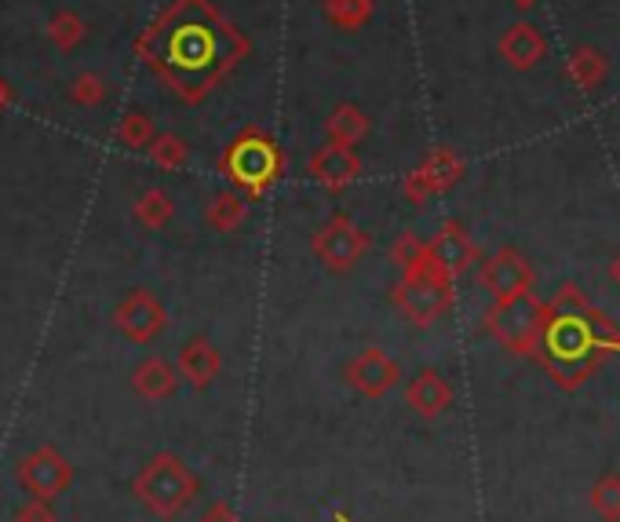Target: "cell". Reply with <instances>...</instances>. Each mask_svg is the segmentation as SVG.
Returning a JSON list of instances; mask_svg holds the SVG:
<instances>
[{
  "instance_id": "6da1fadb",
  "label": "cell",
  "mask_w": 620,
  "mask_h": 522,
  "mask_svg": "<svg viewBox=\"0 0 620 522\" xmlns=\"http://www.w3.org/2000/svg\"><path fill=\"white\" fill-rule=\"evenodd\" d=\"M248 48V37L212 0H171L135 41L140 59L190 107L201 103Z\"/></svg>"
},
{
  "instance_id": "7a4b0ae2",
  "label": "cell",
  "mask_w": 620,
  "mask_h": 522,
  "mask_svg": "<svg viewBox=\"0 0 620 522\" xmlns=\"http://www.w3.org/2000/svg\"><path fill=\"white\" fill-rule=\"evenodd\" d=\"M613 351H620V329L599 308H591L580 286H562L547 303L544 336L533 358L562 391H577Z\"/></svg>"
},
{
  "instance_id": "3957f363",
  "label": "cell",
  "mask_w": 620,
  "mask_h": 522,
  "mask_svg": "<svg viewBox=\"0 0 620 522\" xmlns=\"http://www.w3.org/2000/svg\"><path fill=\"white\" fill-rule=\"evenodd\" d=\"M281 173H285V151L267 132L256 129V124H248V129L220 154V176L248 201H256L267 195V190H274Z\"/></svg>"
},
{
  "instance_id": "277c9868",
  "label": "cell",
  "mask_w": 620,
  "mask_h": 522,
  "mask_svg": "<svg viewBox=\"0 0 620 522\" xmlns=\"http://www.w3.org/2000/svg\"><path fill=\"white\" fill-rule=\"evenodd\" d=\"M198 490H201V479L193 475V468L179 457V453H168V449L154 453V457L140 468V475L132 479L135 501L160 522L179 519L193 504Z\"/></svg>"
},
{
  "instance_id": "5b68a950",
  "label": "cell",
  "mask_w": 620,
  "mask_h": 522,
  "mask_svg": "<svg viewBox=\"0 0 620 522\" xmlns=\"http://www.w3.org/2000/svg\"><path fill=\"white\" fill-rule=\"evenodd\" d=\"M544 318H547V303L536 300L530 289L508 300H492V308L481 318V329H486L503 351L533 358L544 336Z\"/></svg>"
},
{
  "instance_id": "8992f818",
  "label": "cell",
  "mask_w": 620,
  "mask_h": 522,
  "mask_svg": "<svg viewBox=\"0 0 620 522\" xmlns=\"http://www.w3.org/2000/svg\"><path fill=\"white\" fill-rule=\"evenodd\" d=\"M453 278L442 275L439 267L431 264L428 256L420 259V264H412L409 270H401L398 286L390 289V300H395V308L409 318L412 325L428 329L439 322L442 314H450L453 308Z\"/></svg>"
},
{
  "instance_id": "52a82bcc",
  "label": "cell",
  "mask_w": 620,
  "mask_h": 522,
  "mask_svg": "<svg viewBox=\"0 0 620 522\" xmlns=\"http://www.w3.org/2000/svg\"><path fill=\"white\" fill-rule=\"evenodd\" d=\"M373 248V237L362 231L351 215H332L329 223H321L314 237H310V253L332 275H347L365 259V253Z\"/></svg>"
},
{
  "instance_id": "ba28073f",
  "label": "cell",
  "mask_w": 620,
  "mask_h": 522,
  "mask_svg": "<svg viewBox=\"0 0 620 522\" xmlns=\"http://www.w3.org/2000/svg\"><path fill=\"white\" fill-rule=\"evenodd\" d=\"M15 479L26 497H41V501H55L74 486V464L63 457L55 446H41L26 453L15 468Z\"/></svg>"
},
{
  "instance_id": "9c48e42d",
  "label": "cell",
  "mask_w": 620,
  "mask_h": 522,
  "mask_svg": "<svg viewBox=\"0 0 620 522\" xmlns=\"http://www.w3.org/2000/svg\"><path fill=\"white\" fill-rule=\"evenodd\" d=\"M461 179H464V157L450 151V146H439V151H431L406 179H401V195H406L412 206H423L428 198L445 195V190L456 187Z\"/></svg>"
},
{
  "instance_id": "30bf717a",
  "label": "cell",
  "mask_w": 620,
  "mask_h": 522,
  "mask_svg": "<svg viewBox=\"0 0 620 522\" xmlns=\"http://www.w3.org/2000/svg\"><path fill=\"white\" fill-rule=\"evenodd\" d=\"M113 325H118L132 344H151V340H157L168 329V311L154 292L135 289L118 303V311H113Z\"/></svg>"
},
{
  "instance_id": "8fae6325",
  "label": "cell",
  "mask_w": 620,
  "mask_h": 522,
  "mask_svg": "<svg viewBox=\"0 0 620 522\" xmlns=\"http://www.w3.org/2000/svg\"><path fill=\"white\" fill-rule=\"evenodd\" d=\"M533 278L536 275H533L530 259H525L519 248H497L478 270L481 289H486L492 300H508V297H519V292H530Z\"/></svg>"
},
{
  "instance_id": "7c38bea8",
  "label": "cell",
  "mask_w": 620,
  "mask_h": 522,
  "mask_svg": "<svg viewBox=\"0 0 620 522\" xmlns=\"http://www.w3.org/2000/svg\"><path fill=\"white\" fill-rule=\"evenodd\" d=\"M428 259L442 270V275H450L456 281V278L467 275V270L478 264V245H475V237H470L461 223L450 220V223H442L439 234L428 242Z\"/></svg>"
},
{
  "instance_id": "4fadbf2b",
  "label": "cell",
  "mask_w": 620,
  "mask_h": 522,
  "mask_svg": "<svg viewBox=\"0 0 620 522\" xmlns=\"http://www.w3.org/2000/svg\"><path fill=\"white\" fill-rule=\"evenodd\" d=\"M401 380L398 362L384 347H365L362 355L347 362V384L365 399H384V395Z\"/></svg>"
},
{
  "instance_id": "5bb4252c",
  "label": "cell",
  "mask_w": 620,
  "mask_h": 522,
  "mask_svg": "<svg viewBox=\"0 0 620 522\" xmlns=\"http://www.w3.org/2000/svg\"><path fill=\"white\" fill-rule=\"evenodd\" d=\"M307 173L314 176L318 187L325 190H343L351 187L354 179L362 176V157L354 154V146H340V143H325L310 154Z\"/></svg>"
},
{
  "instance_id": "9a60e30c",
  "label": "cell",
  "mask_w": 620,
  "mask_h": 522,
  "mask_svg": "<svg viewBox=\"0 0 620 522\" xmlns=\"http://www.w3.org/2000/svg\"><path fill=\"white\" fill-rule=\"evenodd\" d=\"M406 402H409V410L417 417L434 420V417H442L453 406V388H450V380H445L442 373L423 369V373H417V377L409 380Z\"/></svg>"
},
{
  "instance_id": "2e32d148",
  "label": "cell",
  "mask_w": 620,
  "mask_h": 522,
  "mask_svg": "<svg viewBox=\"0 0 620 522\" xmlns=\"http://www.w3.org/2000/svg\"><path fill=\"white\" fill-rule=\"evenodd\" d=\"M179 377L190 380L193 388H209V384L223 373V355L209 336H193L179 351Z\"/></svg>"
},
{
  "instance_id": "e0dca14e",
  "label": "cell",
  "mask_w": 620,
  "mask_h": 522,
  "mask_svg": "<svg viewBox=\"0 0 620 522\" xmlns=\"http://www.w3.org/2000/svg\"><path fill=\"white\" fill-rule=\"evenodd\" d=\"M497 48L503 55V63L514 66V70H533V66L547 55V41L541 30L530 26V22H514V26L503 30Z\"/></svg>"
},
{
  "instance_id": "ac0fdd59",
  "label": "cell",
  "mask_w": 620,
  "mask_h": 522,
  "mask_svg": "<svg viewBox=\"0 0 620 522\" xmlns=\"http://www.w3.org/2000/svg\"><path fill=\"white\" fill-rule=\"evenodd\" d=\"M179 388V369L165 358H143L132 373V391L146 402H165Z\"/></svg>"
},
{
  "instance_id": "d6986e66",
  "label": "cell",
  "mask_w": 620,
  "mask_h": 522,
  "mask_svg": "<svg viewBox=\"0 0 620 522\" xmlns=\"http://www.w3.org/2000/svg\"><path fill=\"white\" fill-rule=\"evenodd\" d=\"M606 74H610L606 55L599 48H591V44H580V48L566 59V77L580 88V92H595V88L606 81Z\"/></svg>"
},
{
  "instance_id": "ffe728a7",
  "label": "cell",
  "mask_w": 620,
  "mask_h": 522,
  "mask_svg": "<svg viewBox=\"0 0 620 522\" xmlns=\"http://www.w3.org/2000/svg\"><path fill=\"white\" fill-rule=\"evenodd\" d=\"M245 220H248V198H241L237 190H220V195H212L209 206H204V223L220 234L237 231Z\"/></svg>"
},
{
  "instance_id": "44dd1931",
  "label": "cell",
  "mask_w": 620,
  "mask_h": 522,
  "mask_svg": "<svg viewBox=\"0 0 620 522\" xmlns=\"http://www.w3.org/2000/svg\"><path fill=\"white\" fill-rule=\"evenodd\" d=\"M325 132H329V143L358 146V143L365 140V135H369V118H365V110H362V107H354V103H340L336 110L329 113Z\"/></svg>"
},
{
  "instance_id": "7402d4cb",
  "label": "cell",
  "mask_w": 620,
  "mask_h": 522,
  "mask_svg": "<svg viewBox=\"0 0 620 522\" xmlns=\"http://www.w3.org/2000/svg\"><path fill=\"white\" fill-rule=\"evenodd\" d=\"M132 215H135V223L146 226V231H165V226L171 223V215H176V201H171L168 190L151 187L135 198Z\"/></svg>"
},
{
  "instance_id": "603a6c76",
  "label": "cell",
  "mask_w": 620,
  "mask_h": 522,
  "mask_svg": "<svg viewBox=\"0 0 620 522\" xmlns=\"http://www.w3.org/2000/svg\"><path fill=\"white\" fill-rule=\"evenodd\" d=\"M325 19L336 30H362L373 19L376 0H325Z\"/></svg>"
},
{
  "instance_id": "cb8c5ba5",
  "label": "cell",
  "mask_w": 620,
  "mask_h": 522,
  "mask_svg": "<svg viewBox=\"0 0 620 522\" xmlns=\"http://www.w3.org/2000/svg\"><path fill=\"white\" fill-rule=\"evenodd\" d=\"M591 512L602 522H620V471H606L591 486Z\"/></svg>"
},
{
  "instance_id": "d4e9b609",
  "label": "cell",
  "mask_w": 620,
  "mask_h": 522,
  "mask_svg": "<svg viewBox=\"0 0 620 522\" xmlns=\"http://www.w3.org/2000/svg\"><path fill=\"white\" fill-rule=\"evenodd\" d=\"M88 37V22L77 15V11H55L48 22V41L59 52H74L80 41Z\"/></svg>"
},
{
  "instance_id": "484cf974",
  "label": "cell",
  "mask_w": 620,
  "mask_h": 522,
  "mask_svg": "<svg viewBox=\"0 0 620 522\" xmlns=\"http://www.w3.org/2000/svg\"><path fill=\"white\" fill-rule=\"evenodd\" d=\"M146 154H151V162L157 168H165V173H176V168L187 165L190 146H187V140H179V135L160 132V135H154V140H151V146H146Z\"/></svg>"
},
{
  "instance_id": "4316f807",
  "label": "cell",
  "mask_w": 620,
  "mask_h": 522,
  "mask_svg": "<svg viewBox=\"0 0 620 522\" xmlns=\"http://www.w3.org/2000/svg\"><path fill=\"white\" fill-rule=\"evenodd\" d=\"M154 135H157L154 121L146 118V113H140V110H132L129 118H121V124H118V143L129 146V151H146Z\"/></svg>"
},
{
  "instance_id": "83f0119b",
  "label": "cell",
  "mask_w": 620,
  "mask_h": 522,
  "mask_svg": "<svg viewBox=\"0 0 620 522\" xmlns=\"http://www.w3.org/2000/svg\"><path fill=\"white\" fill-rule=\"evenodd\" d=\"M423 256H428V242L417 237L412 231H406L395 245H390V264H395L398 270H409L412 264H420Z\"/></svg>"
},
{
  "instance_id": "f1b7e54d",
  "label": "cell",
  "mask_w": 620,
  "mask_h": 522,
  "mask_svg": "<svg viewBox=\"0 0 620 522\" xmlns=\"http://www.w3.org/2000/svg\"><path fill=\"white\" fill-rule=\"evenodd\" d=\"M70 99L77 107H85V110L99 107L102 99H107V81H102L99 74H80L77 81L70 85Z\"/></svg>"
},
{
  "instance_id": "f546056e",
  "label": "cell",
  "mask_w": 620,
  "mask_h": 522,
  "mask_svg": "<svg viewBox=\"0 0 620 522\" xmlns=\"http://www.w3.org/2000/svg\"><path fill=\"white\" fill-rule=\"evenodd\" d=\"M15 522H59V515H55L52 501H41V497H26V501L19 504Z\"/></svg>"
},
{
  "instance_id": "4dcf8cb0",
  "label": "cell",
  "mask_w": 620,
  "mask_h": 522,
  "mask_svg": "<svg viewBox=\"0 0 620 522\" xmlns=\"http://www.w3.org/2000/svg\"><path fill=\"white\" fill-rule=\"evenodd\" d=\"M198 522H245V519H241V515H237L234 508L226 504V501H215V504H212L209 512H204Z\"/></svg>"
},
{
  "instance_id": "1f68e13d",
  "label": "cell",
  "mask_w": 620,
  "mask_h": 522,
  "mask_svg": "<svg viewBox=\"0 0 620 522\" xmlns=\"http://www.w3.org/2000/svg\"><path fill=\"white\" fill-rule=\"evenodd\" d=\"M8 103H11V88H8L4 77H0V110H4Z\"/></svg>"
},
{
  "instance_id": "d6a6232c",
  "label": "cell",
  "mask_w": 620,
  "mask_h": 522,
  "mask_svg": "<svg viewBox=\"0 0 620 522\" xmlns=\"http://www.w3.org/2000/svg\"><path fill=\"white\" fill-rule=\"evenodd\" d=\"M610 278L617 281V286H620V256L613 259V264H610Z\"/></svg>"
},
{
  "instance_id": "836d02e7",
  "label": "cell",
  "mask_w": 620,
  "mask_h": 522,
  "mask_svg": "<svg viewBox=\"0 0 620 522\" xmlns=\"http://www.w3.org/2000/svg\"><path fill=\"white\" fill-rule=\"evenodd\" d=\"M511 4H514V8H522V11H530V8L536 4V0H511Z\"/></svg>"
}]
</instances>
